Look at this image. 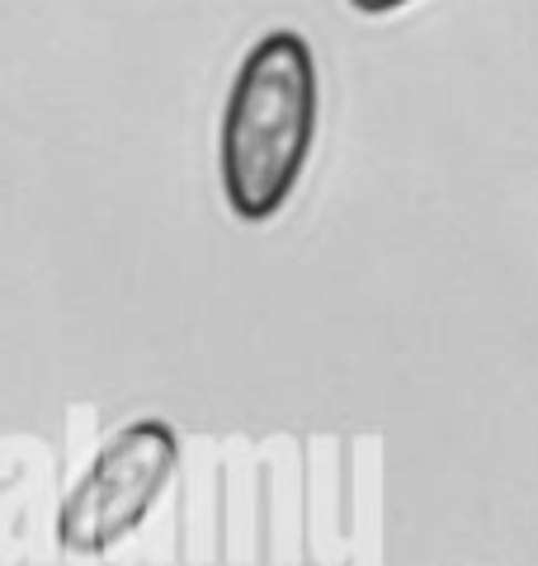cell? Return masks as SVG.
<instances>
[{
  "instance_id": "1",
  "label": "cell",
  "mask_w": 538,
  "mask_h": 566,
  "mask_svg": "<svg viewBox=\"0 0 538 566\" xmlns=\"http://www.w3.org/2000/svg\"><path fill=\"white\" fill-rule=\"evenodd\" d=\"M317 137V62L302 33L279 29L246 52L231 81L218 166L227 208L241 222H269L302 180Z\"/></svg>"
},
{
  "instance_id": "2",
  "label": "cell",
  "mask_w": 538,
  "mask_h": 566,
  "mask_svg": "<svg viewBox=\"0 0 538 566\" xmlns=\"http://www.w3.org/2000/svg\"><path fill=\"white\" fill-rule=\"evenodd\" d=\"M179 458L166 420H133L95 453L58 510V543L71 557H104L147 520Z\"/></svg>"
},
{
  "instance_id": "3",
  "label": "cell",
  "mask_w": 538,
  "mask_h": 566,
  "mask_svg": "<svg viewBox=\"0 0 538 566\" xmlns=\"http://www.w3.org/2000/svg\"><path fill=\"white\" fill-rule=\"evenodd\" d=\"M350 6H354L359 14H392V10L411 6V0H350Z\"/></svg>"
}]
</instances>
